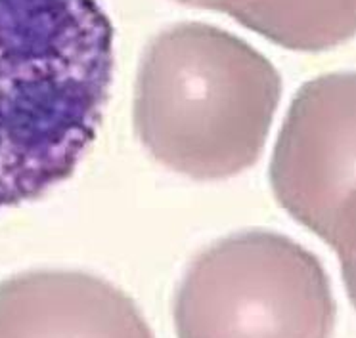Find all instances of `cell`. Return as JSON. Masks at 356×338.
<instances>
[{
  "mask_svg": "<svg viewBox=\"0 0 356 338\" xmlns=\"http://www.w3.org/2000/svg\"><path fill=\"white\" fill-rule=\"evenodd\" d=\"M113 65L98 0H0V208L70 180L98 134Z\"/></svg>",
  "mask_w": 356,
  "mask_h": 338,
  "instance_id": "6da1fadb",
  "label": "cell"
},
{
  "mask_svg": "<svg viewBox=\"0 0 356 338\" xmlns=\"http://www.w3.org/2000/svg\"><path fill=\"white\" fill-rule=\"evenodd\" d=\"M280 98L278 71L245 40L207 24H178L142 56L134 128L163 167L222 180L259 161Z\"/></svg>",
  "mask_w": 356,
  "mask_h": 338,
  "instance_id": "7a4b0ae2",
  "label": "cell"
},
{
  "mask_svg": "<svg viewBox=\"0 0 356 338\" xmlns=\"http://www.w3.org/2000/svg\"><path fill=\"white\" fill-rule=\"evenodd\" d=\"M335 298L314 254L274 231H240L197 254L175 298L178 338H332Z\"/></svg>",
  "mask_w": 356,
  "mask_h": 338,
  "instance_id": "3957f363",
  "label": "cell"
},
{
  "mask_svg": "<svg viewBox=\"0 0 356 338\" xmlns=\"http://www.w3.org/2000/svg\"><path fill=\"white\" fill-rule=\"evenodd\" d=\"M355 96L353 73L309 81L287 111L270 164L278 203L335 251L348 292L355 271Z\"/></svg>",
  "mask_w": 356,
  "mask_h": 338,
  "instance_id": "277c9868",
  "label": "cell"
},
{
  "mask_svg": "<svg viewBox=\"0 0 356 338\" xmlns=\"http://www.w3.org/2000/svg\"><path fill=\"white\" fill-rule=\"evenodd\" d=\"M0 338H154L138 306L106 279L37 269L0 281Z\"/></svg>",
  "mask_w": 356,
  "mask_h": 338,
  "instance_id": "5b68a950",
  "label": "cell"
},
{
  "mask_svg": "<svg viewBox=\"0 0 356 338\" xmlns=\"http://www.w3.org/2000/svg\"><path fill=\"white\" fill-rule=\"evenodd\" d=\"M228 16L274 44L320 52L355 35L356 0H245Z\"/></svg>",
  "mask_w": 356,
  "mask_h": 338,
  "instance_id": "8992f818",
  "label": "cell"
},
{
  "mask_svg": "<svg viewBox=\"0 0 356 338\" xmlns=\"http://www.w3.org/2000/svg\"><path fill=\"white\" fill-rule=\"evenodd\" d=\"M180 4H186L192 8H203V10H215V12H225L230 14L232 10H236L240 4H243L245 0H177Z\"/></svg>",
  "mask_w": 356,
  "mask_h": 338,
  "instance_id": "52a82bcc",
  "label": "cell"
}]
</instances>
